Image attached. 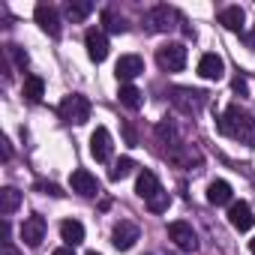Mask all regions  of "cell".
Instances as JSON below:
<instances>
[{"label": "cell", "mask_w": 255, "mask_h": 255, "mask_svg": "<svg viewBox=\"0 0 255 255\" xmlns=\"http://www.w3.org/2000/svg\"><path fill=\"white\" fill-rule=\"evenodd\" d=\"M219 132L234 138V141H246L255 144V120L240 108V105H228L219 117Z\"/></svg>", "instance_id": "cell-1"}, {"label": "cell", "mask_w": 255, "mask_h": 255, "mask_svg": "<svg viewBox=\"0 0 255 255\" xmlns=\"http://www.w3.org/2000/svg\"><path fill=\"white\" fill-rule=\"evenodd\" d=\"M60 117H63L66 123H75V126L87 123V120H90V99L81 96V93H69V96L60 102Z\"/></svg>", "instance_id": "cell-2"}, {"label": "cell", "mask_w": 255, "mask_h": 255, "mask_svg": "<svg viewBox=\"0 0 255 255\" xmlns=\"http://www.w3.org/2000/svg\"><path fill=\"white\" fill-rule=\"evenodd\" d=\"M156 63L165 69V72H180L186 66V45L183 42H168L156 51Z\"/></svg>", "instance_id": "cell-3"}, {"label": "cell", "mask_w": 255, "mask_h": 255, "mask_svg": "<svg viewBox=\"0 0 255 255\" xmlns=\"http://www.w3.org/2000/svg\"><path fill=\"white\" fill-rule=\"evenodd\" d=\"M168 237L174 240V246L180 252H195L198 249V237H195V231H192L189 222H171L168 225Z\"/></svg>", "instance_id": "cell-4"}, {"label": "cell", "mask_w": 255, "mask_h": 255, "mask_svg": "<svg viewBox=\"0 0 255 255\" xmlns=\"http://www.w3.org/2000/svg\"><path fill=\"white\" fill-rule=\"evenodd\" d=\"M141 72H144V60H141L138 54H123V57L117 60V66H114V75H117L123 84H132Z\"/></svg>", "instance_id": "cell-5"}, {"label": "cell", "mask_w": 255, "mask_h": 255, "mask_svg": "<svg viewBox=\"0 0 255 255\" xmlns=\"http://www.w3.org/2000/svg\"><path fill=\"white\" fill-rule=\"evenodd\" d=\"M111 150H114V141H111V132L105 126H96L93 135H90V153L96 162H108L111 159Z\"/></svg>", "instance_id": "cell-6"}, {"label": "cell", "mask_w": 255, "mask_h": 255, "mask_svg": "<svg viewBox=\"0 0 255 255\" xmlns=\"http://www.w3.org/2000/svg\"><path fill=\"white\" fill-rule=\"evenodd\" d=\"M135 240H138V225H135V222L120 219V222L114 225V231H111V243H114L120 252L132 249V246H135Z\"/></svg>", "instance_id": "cell-7"}, {"label": "cell", "mask_w": 255, "mask_h": 255, "mask_svg": "<svg viewBox=\"0 0 255 255\" xmlns=\"http://www.w3.org/2000/svg\"><path fill=\"white\" fill-rule=\"evenodd\" d=\"M69 186H72V192H78V195H84V198L99 195V180H96L87 168H75L72 177H69Z\"/></svg>", "instance_id": "cell-8"}, {"label": "cell", "mask_w": 255, "mask_h": 255, "mask_svg": "<svg viewBox=\"0 0 255 255\" xmlns=\"http://www.w3.org/2000/svg\"><path fill=\"white\" fill-rule=\"evenodd\" d=\"M84 45H87V54H90L93 63H102V60L108 57V36H105V30H99V27L87 30Z\"/></svg>", "instance_id": "cell-9"}, {"label": "cell", "mask_w": 255, "mask_h": 255, "mask_svg": "<svg viewBox=\"0 0 255 255\" xmlns=\"http://www.w3.org/2000/svg\"><path fill=\"white\" fill-rule=\"evenodd\" d=\"M21 240H24L30 249H36V246L45 240V219H42L39 213H33V216L24 219V225H21Z\"/></svg>", "instance_id": "cell-10"}, {"label": "cell", "mask_w": 255, "mask_h": 255, "mask_svg": "<svg viewBox=\"0 0 255 255\" xmlns=\"http://www.w3.org/2000/svg\"><path fill=\"white\" fill-rule=\"evenodd\" d=\"M33 15H36V24H39L48 36H60V15H57V9H54L51 3H39Z\"/></svg>", "instance_id": "cell-11"}, {"label": "cell", "mask_w": 255, "mask_h": 255, "mask_svg": "<svg viewBox=\"0 0 255 255\" xmlns=\"http://www.w3.org/2000/svg\"><path fill=\"white\" fill-rule=\"evenodd\" d=\"M174 9H168V6H156V9H150L147 12V30H153V33H165V30H171L174 27Z\"/></svg>", "instance_id": "cell-12"}, {"label": "cell", "mask_w": 255, "mask_h": 255, "mask_svg": "<svg viewBox=\"0 0 255 255\" xmlns=\"http://www.w3.org/2000/svg\"><path fill=\"white\" fill-rule=\"evenodd\" d=\"M228 222L237 228V231H249L252 225H255V216H252V207L246 204V201H234L231 207H228Z\"/></svg>", "instance_id": "cell-13"}, {"label": "cell", "mask_w": 255, "mask_h": 255, "mask_svg": "<svg viewBox=\"0 0 255 255\" xmlns=\"http://www.w3.org/2000/svg\"><path fill=\"white\" fill-rule=\"evenodd\" d=\"M198 75L207 78V81H219V78L225 75V63H222V57H219V54H204V57L198 60Z\"/></svg>", "instance_id": "cell-14"}, {"label": "cell", "mask_w": 255, "mask_h": 255, "mask_svg": "<svg viewBox=\"0 0 255 255\" xmlns=\"http://www.w3.org/2000/svg\"><path fill=\"white\" fill-rule=\"evenodd\" d=\"M174 105L183 108L186 114H195L204 105V93L201 90H174Z\"/></svg>", "instance_id": "cell-15"}, {"label": "cell", "mask_w": 255, "mask_h": 255, "mask_svg": "<svg viewBox=\"0 0 255 255\" xmlns=\"http://www.w3.org/2000/svg\"><path fill=\"white\" fill-rule=\"evenodd\" d=\"M60 237L66 240V246H78V243H84V225L78 219H63L60 222Z\"/></svg>", "instance_id": "cell-16"}, {"label": "cell", "mask_w": 255, "mask_h": 255, "mask_svg": "<svg viewBox=\"0 0 255 255\" xmlns=\"http://www.w3.org/2000/svg\"><path fill=\"white\" fill-rule=\"evenodd\" d=\"M159 189H162V186H159V180H156V174H153V171H141V174H138V180H135V192H138L144 201H147V198H153Z\"/></svg>", "instance_id": "cell-17"}, {"label": "cell", "mask_w": 255, "mask_h": 255, "mask_svg": "<svg viewBox=\"0 0 255 255\" xmlns=\"http://www.w3.org/2000/svg\"><path fill=\"white\" fill-rule=\"evenodd\" d=\"M219 24H222L225 30L240 33V30H243V9H240V6H228V9H222V12H219Z\"/></svg>", "instance_id": "cell-18"}, {"label": "cell", "mask_w": 255, "mask_h": 255, "mask_svg": "<svg viewBox=\"0 0 255 255\" xmlns=\"http://www.w3.org/2000/svg\"><path fill=\"white\" fill-rule=\"evenodd\" d=\"M18 204H21V192H18V189H12V186L0 189V213H3V219H6L9 213H15Z\"/></svg>", "instance_id": "cell-19"}, {"label": "cell", "mask_w": 255, "mask_h": 255, "mask_svg": "<svg viewBox=\"0 0 255 255\" xmlns=\"http://www.w3.org/2000/svg\"><path fill=\"white\" fill-rule=\"evenodd\" d=\"M21 93H24V99H27V102H39V99L45 96V81H42L39 75H27V78H24Z\"/></svg>", "instance_id": "cell-20"}, {"label": "cell", "mask_w": 255, "mask_h": 255, "mask_svg": "<svg viewBox=\"0 0 255 255\" xmlns=\"http://www.w3.org/2000/svg\"><path fill=\"white\" fill-rule=\"evenodd\" d=\"M207 201L216 204V207H219V204H228V201H231V186H228L225 180H213V183L207 186Z\"/></svg>", "instance_id": "cell-21"}, {"label": "cell", "mask_w": 255, "mask_h": 255, "mask_svg": "<svg viewBox=\"0 0 255 255\" xmlns=\"http://www.w3.org/2000/svg\"><path fill=\"white\" fill-rule=\"evenodd\" d=\"M117 96H120V102H123L126 108H132V111L141 108V102H144V93H141L135 84H120V93H117Z\"/></svg>", "instance_id": "cell-22"}, {"label": "cell", "mask_w": 255, "mask_h": 255, "mask_svg": "<svg viewBox=\"0 0 255 255\" xmlns=\"http://www.w3.org/2000/svg\"><path fill=\"white\" fill-rule=\"evenodd\" d=\"M90 12H93V3H90V0H69V3H66V15H69L72 21H84Z\"/></svg>", "instance_id": "cell-23"}, {"label": "cell", "mask_w": 255, "mask_h": 255, "mask_svg": "<svg viewBox=\"0 0 255 255\" xmlns=\"http://www.w3.org/2000/svg\"><path fill=\"white\" fill-rule=\"evenodd\" d=\"M132 168H135V162L129 159V156H120L114 165H111V171H108V177L117 183V180H123V177H129L132 174Z\"/></svg>", "instance_id": "cell-24"}, {"label": "cell", "mask_w": 255, "mask_h": 255, "mask_svg": "<svg viewBox=\"0 0 255 255\" xmlns=\"http://www.w3.org/2000/svg\"><path fill=\"white\" fill-rule=\"evenodd\" d=\"M156 135H159L162 144H168V147H180V141H177V129H174V123H171V120H162V123L156 126Z\"/></svg>", "instance_id": "cell-25"}, {"label": "cell", "mask_w": 255, "mask_h": 255, "mask_svg": "<svg viewBox=\"0 0 255 255\" xmlns=\"http://www.w3.org/2000/svg\"><path fill=\"white\" fill-rule=\"evenodd\" d=\"M102 24H105L108 33H126V21H123V15H117L114 9H105V12H102Z\"/></svg>", "instance_id": "cell-26"}, {"label": "cell", "mask_w": 255, "mask_h": 255, "mask_svg": "<svg viewBox=\"0 0 255 255\" xmlns=\"http://www.w3.org/2000/svg\"><path fill=\"white\" fill-rule=\"evenodd\" d=\"M168 204H171V198H168L165 189H159L153 198H147V210L150 213H162V210H168Z\"/></svg>", "instance_id": "cell-27"}, {"label": "cell", "mask_w": 255, "mask_h": 255, "mask_svg": "<svg viewBox=\"0 0 255 255\" xmlns=\"http://www.w3.org/2000/svg\"><path fill=\"white\" fill-rule=\"evenodd\" d=\"M9 54H12V57H15V63H18V66H21V69H24V66H27V54H24V51H21V48H18V45H9Z\"/></svg>", "instance_id": "cell-28"}, {"label": "cell", "mask_w": 255, "mask_h": 255, "mask_svg": "<svg viewBox=\"0 0 255 255\" xmlns=\"http://www.w3.org/2000/svg\"><path fill=\"white\" fill-rule=\"evenodd\" d=\"M0 255H21V252H18V249H15L12 243H3V249H0Z\"/></svg>", "instance_id": "cell-29"}, {"label": "cell", "mask_w": 255, "mask_h": 255, "mask_svg": "<svg viewBox=\"0 0 255 255\" xmlns=\"http://www.w3.org/2000/svg\"><path fill=\"white\" fill-rule=\"evenodd\" d=\"M234 90H237V93H246V81H243V78H234Z\"/></svg>", "instance_id": "cell-30"}, {"label": "cell", "mask_w": 255, "mask_h": 255, "mask_svg": "<svg viewBox=\"0 0 255 255\" xmlns=\"http://www.w3.org/2000/svg\"><path fill=\"white\" fill-rule=\"evenodd\" d=\"M42 189H45V192H48V195H63V192H60V189H57V186H54V183H45V186H42Z\"/></svg>", "instance_id": "cell-31"}, {"label": "cell", "mask_w": 255, "mask_h": 255, "mask_svg": "<svg viewBox=\"0 0 255 255\" xmlns=\"http://www.w3.org/2000/svg\"><path fill=\"white\" fill-rule=\"evenodd\" d=\"M51 255H75V252H72V246H60V249H54Z\"/></svg>", "instance_id": "cell-32"}, {"label": "cell", "mask_w": 255, "mask_h": 255, "mask_svg": "<svg viewBox=\"0 0 255 255\" xmlns=\"http://www.w3.org/2000/svg\"><path fill=\"white\" fill-rule=\"evenodd\" d=\"M249 252H252V255H255V237H252V240H249Z\"/></svg>", "instance_id": "cell-33"}, {"label": "cell", "mask_w": 255, "mask_h": 255, "mask_svg": "<svg viewBox=\"0 0 255 255\" xmlns=\"http://www.w3.org/2000/svg\"><path fill=\"white\" fill-rule=\"evenodd\" d=\"M87 255H99V252H87Z\"/></svg>", "instance_id": "cell-34"}]
</instances>
